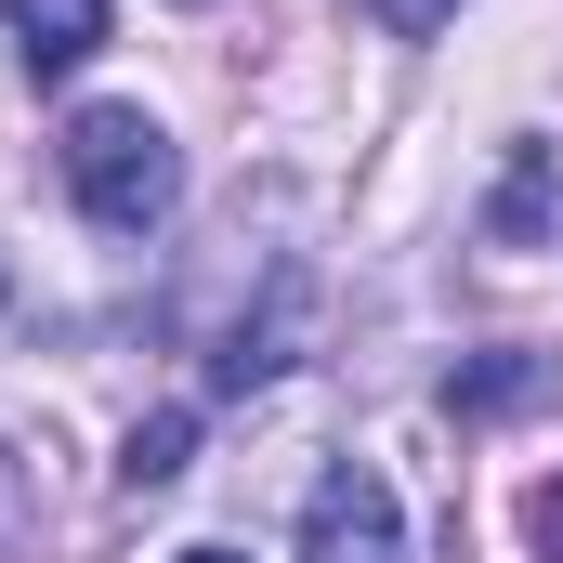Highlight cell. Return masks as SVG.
<instances>
[{"label": "cell", "mask_w": 563, "mask_h": 563, "mask_svg": "<svg viewBox=\"0 0 563 563\" xmlns=\"http://www.w3.org/2000/svg\"><path fill=\"white\" fill-rule=\"evenodd\" d=\"M184 445H197V407H157V420H132V445H119V485H170L184 472Z\"/></svg>", "instance_id": "obj_5"}, {"label": "cell", "mask_w": 563, "mask_h": 563, "mask_svg": "<svg viewBox=\"0 0 563 563\" xmlns=\"http://www.w3.org/2000/svg\"><path fill=\"white\" fill-rule=\"evenodd\" d=\"M170 563H236V551H170Z\"/></svg>", "instance_id": "obj_9"}, {"label": "cell", "mask_w": 563, "mask_h": 563, "mask_svg": "<svg viewBox=\"0 0 563 563\" xmlns=\"http://www.w3.org/2000/svg\"><path fill=\"white\" fill-rule=\"evenodd\" d=\"M538 394H551L538 354H472V367L445 380V407H472V420H511V407H538Z\"/></svg>", "instance_id": "obj_4"}, {"label": "cell", "mask_w": 563, "mask_h": 563, "mask_svg": "<svg viewBox=\"0 0 563 563\" xmlns=\"http://www.w3.org/2000/svg\"><path fill=\"white\" fill-rule=\"evenodd\" d=\"M53 157H66V197H79L106 236H157V223L184 210V157H170V132H157L144 106H79Z\"/></svg>", "instance_id": "obj_1"}, {"label": "cell", "mask_w": 563, "mask_h": 563, "mask_svg": "<svg viewBox=\"0 0 563 563\" xmlns=\"http://www.w3.org/2000/svg\"><path fill=\"white\" fill-rule=\"evenodd\" d=\"M367 13H380V26H394V40H432V26H445V13H459V0H367Z\"/></svg>", "instance_id": "obj_7"}, {"label": "cell", "mask_w": 563, "mask_h": 563, "mask_svg": "<svg viewBox=\"0 0 563 563\" xmlns=\"http://www.w3.org/2000/svg\"><path fill=\"white\" fill-rule=\"evenodd\" d=\"M485 223H498L511 250L551 223V144H511V184H498V210H485Z\"/></svg>", "instance_id": "obj_6"}, {"label": "cell", "mask_w": 563, "mask_h": 563, "mask_svg": "<svg viewBox=\"0 0 563 563\" xmlns=\"http://www.w3.org/2000/svg\"><path fill=\"white\" fill-rule=\"evenodd\" d=\"M0 26H13L26 79H66V66L106 53V0H0Z\"/></svg>", "instance_id": "obj_3"}, {"label": "cell", "mask_w": 563, "mask_h": 563, "mask_svg": "<svg viewBox=\"0 0 563 563\" xmlns=\"http://www.w3.org/2000/svg\"><path fill=\"white\" fill-rule=\"evenodd\" d=\"M525 538H538V551L563 563V472H551V485H538V498H525Z\"/></svg>", "instance_id": "obj_8"}, {"label": "cell", "mask_w": 563, "mask_h": 563, "mask_svg": "<svg viewBox=\"0 0 563 563\" xmlns=\"http://www.w3.org/2000/svg\"><path fill=\"white\" fill-rule=\"evenodd\" d=\"M301 563H407V511H394V485L341 459V472L301 498Z\"/></svg>", "instance_id": "obj_2"}]
</instances>
